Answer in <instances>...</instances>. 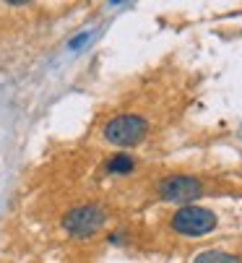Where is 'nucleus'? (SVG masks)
Instances as JSON below:
<instances>
[{
	"instance_id": "nucleus-3",
	"label": "nucleus",
	"mask_w": 242,
	"mask_h": 263,
	"mask_svg": "<svg viewBox=\"0 0 242 263\" xmlns=\"http://www.w3.org/2000/svg\"><path fill=\"white\" fill-rule=\"evenodd\" d=\"M156 191H159L161 201L190 206L195 198H200V193H203V182L193 175H170L159 182Z\"/></svg>"
},
{
	"instance_id": "nucleus-1",
	"label": "nucleus",
	"mask_w": 242,
	"mask_h": 263,
	"mask_svg": "<svg viewBox=\"0 0 242 263\" xmlns=\"http://www.w3.org/2000/svg\"><path fill=\"white\" fill-rule=\"evenodd\" d=\"M146 133H148V123H146L141 115H131V112H128V115L112 118V120L104 125V130H102L104 141L112 143V146H120V148L138 146V143L146 138Z\"/></svg>"
},
{
	"instance_id": "nucleus-6",
	"label": "nucleus",
	"mask_w": 242,
	"mask_h": 263,
	"mask_svg": "<svg viewBox=\"0 0 242 263\" xmlns=\"http://www.w3.org/2000/svg\"><path fill=\"white\" fill-rule=\"evenodd\" d=\"M133 167H136V162H133L131 154H115V157L107 162V172H109V175H128Z\"/></svg>"
},
{
	"instance_id": "nucleus-5",
	"label": "nucleus",
	"mask_w": 242,
	"mask_h": 263,
	"mask_svg": "<svg viewBox=\"0 0 242 263\" xmlns=\"http://www.w3.org/2000/svg\"><path fill=\"white\" fill-rule=\"evenodd\" d=\"M193 263H242V258L224 250H206V253H198Z\"/></svg>"
},
{
	"instance_id": "nucleus-2",
	"label": "nucleus",
	"mask_w": 242,
	"mask_h": 263,
	"mask_svg": "<svg viewBox=\"0 0 242 263\" xmlns=\"http://www.w3.org/2000/svg\"><path fill=\"white\" fill-rule=\"evenodd\" d=\"M216 214L211 209H203V206H180L175 214H172V230L177 235H185V237H200V235H209L216 230Z\"/></svg>"
},
{
	"instance_id": "nucleus-4",
	"label": "nucleus",
	"mask_w": 242,
	"mask_h": 263,
	"mask_svg": "<svg viewBox=\"0 0 242 263\" xmlns=\"http://www.w3.org/2000/svg\"><path fill=\"white\" fill-rule=\"evenodd\" d=\"M104 219H107V216H104V211H102L99 206H78V209H73V211L65 214L63 227H65V232L73 235V237H89V235H94L97 230H102Z\"/></svg>"
}]
</instances>
